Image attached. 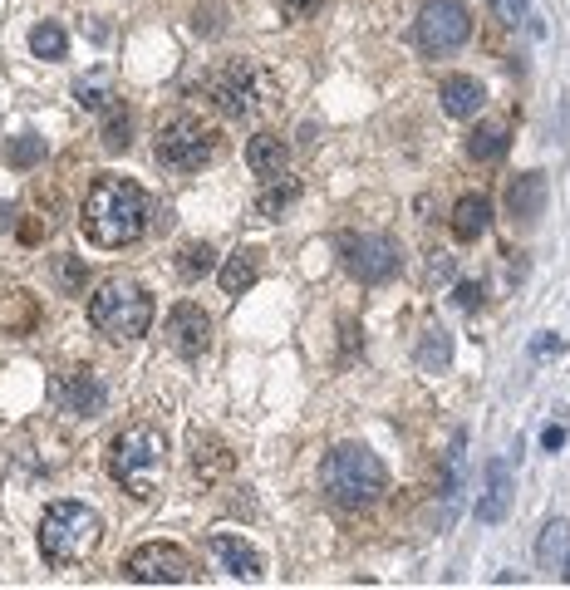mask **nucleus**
I'll return each instance as SVG.
<instances>
[{
	"instance_id": "obj_1",
	"label": "nucleus",
	"mask_w": 570,
	"mask_h": 590,
	"mask_svg": "<svg viewBox=\"0 0 570 590\" xmlns=\"http://www.w3.org/2000/svg\"><path fill=\"white\" fill-rule=\"evenodd\" d=\"M79 227L89 236V246H99V251H118V246L138 241L148 232V192L128 177H99L84 197Z\"/></svg>"
},
{
	"instance_id": "obj_2",
	"label": "nucleus",
	"mask_w": 570,
	"mask_h": 590,
	"mask_svg": "<svg viewBox=\"0 0 570 590\" xmlns=\"http://www.w3.org/2000/svg\"><path fill=\"white\" fill-rule=\"evenodd\" d=\"M320 487L330 492V502L344 507V512H369L389 492V468L379 463V453H369L359 443H340L335 453H325Z\"/></svg>"
},
{
	"instance_id": "obj_3",
	"label": "nucleus",
	"mask_w": 570,
	"mask_h": 590,
	"mask_svg": "<svg viewBox=\"0 0 570 590\" xmlns=\"http://www.w3.org/2000/svg\"><path fill=\"white\" fill-rule=\"evenodd\" d=\"M89 320L99 335L109 340H143L148 325H153V295L143 291L138 281H104L99 291L89 295Z\"/></svg>"
},
{
	"instance_id": "obj_4",
	"label": "nucleus",
	"mask_w": 570,
	"mask_h": 590,
	"mask_svg": "<svg viewBox=\"0 0 570 590\" xmlns=\"http://www.w3.org/2000/svg\"><path fill=\"white\" fill-rule=\"evenodd\" d=\"M163 463H168V438H163L153 423H133V428H123L114 438L109 468H114V477L133 497H153V492H158Z\"/></svg>"
},
{
	"instance_id": "obj_5",
	"label": "nucleus",
	"mask_w": 570,
	"mask_h": 590,
	"mask_svg": "<svg viewBox=\"0 0 570 590\" xmlns=\"http://www.w3.org/2000/svg\"><path fill=\"white\" fill-rule=\"evenodd\" d=\"M99 536H104V522H99L94 507H84V502H55L45 512V522H40V551L55 566H79L99 546Z\"/></svg>"
},
{
	"instance_id": "obj_6",
	"label": "nucleus",
	"mask_w": 570,
	"mask_h": 590,
	"mask_svg": "<svg viewBox=\"0 0 570 590\" xmlns=\"http://www.w3.org/2000/svg\"><path fill=\"white\" fill-rule=\"evenodd\" d=\"M153 148H158V163H168L177 173H197L212 158V133L192 114H168L158 123V143Z\"/></svg>"
},
{
	"instance_id": "obj_7",
	"label": "nucleus",
	"mask_w": 570,
	"mask_h": 590,
	"mask_svg": "<svg viewBox=\"0 0 570 590\" xmlns=\"http://www.w3.org/2000/svg\"><path fill=\"white\" fill-rule=\"evenodd\" d=\"M467 35H472V15L462 0H428L418 10V45L428 55H453L467 45Z\"/></svg>"
},
{
	"instance_id": "obj_8",
	"label": "nucleus",
	"mask_w": 570,
	"mask_h": 590,
	"mask_svg": "<svg viewBox=\"0 0 570 590\" xmlns=\"http://www.w3.org/2000/svg\"><path fill=\"white\" fill-rule=\"evenodd\" d=\"M123 576L138 586H182V581H192V556L168 541H148V546L128 551Z\"/></svg>"
},
{
	"instance_id": "obj_9",
	"label": "nucleus",
	"mask_w": 570,
	"mask_h": 590,
	"mask_svg": "<svg viewBox=\"0 0 570 590\" xmlns=\"http://www.w3.org/2000/svg\"><path fill=\"white\" fill-rule=\"evenodd\" d=\"M344 266L364 286L394 281L399 276V246L389 236H344Z\"/></svg>"
},
{
	"instance_id": "obj_10",
	"label": "nucleus",
	"mask_w": 570,
	"mask_h": 590,
	"mask_svg": "<svg viewBox=\"0 0 570 590\" xmlns=\"http://www.w3.org/2000/svg\"><path fill=\"white\" fill-rule=\"evenodd\" d=\"M207 99H212V109L222 118L251 114L256 109V69H251V59H231L227 69H217L207 79Z\"/></svg>"
},
{
	"instance_id": "obj_11",
	"label": "nucleus",
	"mask_w": 570,
	"mask_h": 590,
	"mask_svg": "<svg viewBox=\"0 0 570 590\" xmlns=\"http://www.w3.org/2000/svg\"><path fill=\"white\" fill-rule=\"evenodd\" d=\"M168 340H172V350L182 354V359H202V354H207V345H212V320H207V310H202V305H192V300L172 305Z\"/></svg>"
},
{
	"instance_id": "obj_12",
	"label": "nucleus",
	"mask_w": 570,
	"mask_h": 590,
	"mask_svg": "<svg viewBox=\"0 0 570 590\" xmlns=\"http://www.w3.org/2000/svg\"><path fill=\"white\" fill-rule=\"evenodd\" d=\"M59 404L69 413H79V418H94V413H104V404H109V389L89 369H79V374H64L59 379Z\"/></svg>"
},
{
	"instance_id": "obj_13",
	"label": "nucleus",
	"mask_w": 570,
	"mask_h": 590,
	"mask_svg": "<svg viewBox=\"0 0 570 590\" xmlns=\"http://www.w3.org/2000/svg\"><path fill=\"white\" fill-rule=\"evenodd\" d=\"M512 468L502 463V458H492L487 463V492H482V502H477V517L487 522V527H497V522H507V512H512Z\"/></svg>"
},
{
	"instance_id": "obj_14",
	"label": "nucleus",
	"mask_w": 570,
	"mask_h": 590,
	"mask_svg": "<svg viewBox=\"0 0 570 590\" xmlns=\"http://www.w3.org/2000/svg\"><path fill=\"white\" fill-rule=\"evenodd\" d=\"M40 300L30 291H10L0 295V335H15V340H25V335H35L40 330Z\"/></svg>"
},
{
	"instance_id": "obj_15",
	"label": "nucleus",
	"mask_w": 570,
	"mask_h": 590,
	"mask_svg": "<svg viewBox=\"0 0 570 590\" xmlns=\"http://www.w3.org/2000/svg\"><path fill=\"white\" fill-rule=\"evenodd\" d=\"M212 556L227 566L236 581H261V571H266V566H261V551H251L241 536H227V531L212 536Z\"/></svg>"
},
{
	"instance_id": "obj_16",
	"label": "nucleus",
	"mask_w": 570,
	"mask_h": 590,
	"mask_svg": "<svg viewBox=\"0 0 570 590\" xmlns=\"http://www.w3.org/2000/svg\"><path fill=\"white\" fill-rule=\"evenodd\" d=\"M482 99H487V89H482L472 74H448V79H443V89H438V104H443V114H448V118L482 114Z\"/></svg>"
},
{
	"instance_id": "obj_17",
	"label": "nucleus",
	"mask_w": 570,
	"mask_h": 590,
	"mask_svg": "<svg viewBox=\"0 0 570 590\" xmlns=\"http://www.w3.org/2000/svg\"><path fill=\"white\" fill-rule=\"evenodd\" d=\"M546 173H521L507 187V212H512L516 222H536L541 212H546Z\"/></svg>"
},
{
	"instance_id": "obj_18",
	"label": "nucleus",
	"mask_w": 570,
	"mask_h": 590,
	"mask_svg": "<svg viewBox=\"0 0 570 590\" xmlns=\"http://www.w3.org/2000/svg\"><path fill=\"white\" fill-rule=\"evenodd\" d=\"M285 163H290V148H285V138L276 133H256V138H246V168L256 177H281Z\"/></svg>"
},
{
	"instance_id": "obj_19",
	"label": "nucleus",
	"mask_w": 570,
	"mask_h": 590,
	"mask_svg": "<svg viewBox=\"0 0 570 590\" xmlns=\"http://www.w3.org/2000/svg\"><path fill=\"white\" fill-rule=\"evenodd\" d=\"M192 468L202 482H222L231 468H236V453H231L222 438H207V433H197L192 438Z\"/></svg>"
},
{
	"instance_id": "obj_20",
	"label": "nucleus",
	"mask_w": 570,
	"mask_h": 590,
	"mask_svg": "<svg viewBox=\"0 0 570 590\" xmlns=\"http://www.w3.org/2000/svg\"><path fill=\"white\" fill-rule=\"evenodd\" d=\"M256 281H261V251H256V246L231 251L227 266H222V291H227V295H246Z\"/></svg>"
},
{
	"instance_id": "obj_21",
	"label": "nucleus",
	"mask_w": 570,
	"mask_h": 590,
	"mask_svg": "<svg viewBox=\"0 0 570 590\" xmlns=\"http://www.w3.org/2000/svg\"><path fill=\"white\" fill-rule=\"evenodd\" d=\"M487 227H492V207H487V197H477V192L457 197L453 202V236L457 241H477Z\"/></svg>"
},
{
	"instance_id": "obj_22",
	"label": "nucleus",
	"mask_w": 570,
	"mask_h": 590,
	"mask_svg": "<svg viewBox=\"0 0 570 590\" xmlns=\"http://www.w3.org/2000/svg\"><path fill=\"white\" fill-rule=\"evenodd\" d=\"M507 148H512V133H507V123H477V128L467 133V153H472L477 163H497Z\"/></svg>"
},
{
	"instance_id": "obj_23",
	"label": "nucleus",
	"mask_w": 570,
	"mask_h": 590,
	"mask_svg": "<svg viewBox=\"0 0 570 590\" xmlns=\"http://www.w3.org/2000/svg\"><path fill=\"white\" fill-rule=\"evenodd\" d=\"M418 364H423L428 374H443V369L453 364V335H448V330H428L423 345H418Z\"/></svg>"
},
{
	"instance_id": "obj_24",
	"label": "nucleus",
	"mask_w": 570,
	"mask_h": 590,
	"mask_svg": "<svg viewBox=\"0 0 570 590\" xmlns=\"http://www.w3.org/2000/svg\"><path fill=\"white\" fill-rule=\"evenodd\" d=\"M99 138H104L109 153H123V148L133 143V114H128L123 104H109V114H104V133H99Z\"/></svg>"
},
{
	"instance_id": "obj_25",
	"label": "nucleus",
	"mask_w": 570,
	"mask_h": 590,
	"mask_svg": "<svg viewBox=\"0 0 570 590\" xmlns=\"http://www.w3.org/2000/svg\"><path fill=\"white\" fill-rule=\"evenodd\" d=\"M64 50H69V35L59 30L55 20H45V25L30 30V55L35 59H64Z\"/></svg>"
},
{
	"instance_id": "obj_26",
	"label": "nucleus",
	"mask_w": 570,
	"mask_h": 590,
	"mask_svg": "<svg viewBox=\"0 0 570 590\" xmlns=\"http://www.w3.org/2000/svg\"><path fill=\"white\" fill-rule=\"evenodd\" d=\"M271 182H276V187H271V192H266V197L256 202V212H261L266 222H276L285 207H290V202L300 197V182H281V177H271Z\"/></svg>"
},
{
	"instance_id": "obj_27",
	"label": "nucleus",
	"mask_w": 570,
	"mask_h": 590,
	"mask_svg": "<svg viewBox=\"0 0 570 590\" xmlns=\"http://www.w3.org/2000/svg\"><path fill=\"white\" fill-rule=\"evenodd\" d=\"M40 158H45V138H35V133H20V138L10 143V158H5V163H10V168H35Z\"/></svg>"
},
{
	"instance_id": "obj_28",
	"label": "nucleus",
	"mask_w": 570,
	"mask_h": 590,
	"mask_svg": "<svg viewBox=\"0 0 570 590\" xmlns=\"http://www.w3.org/2000/svg\"><path fill=\"white\" fill-rule=\"evenodd\" d=\"M566 541H570V527L566 522H551L546 536H541V566H556V556L566 551Z\"/></svg>"
},
{
	"instance_id": "obj_29",
	"label": "nucleus",
	"mask_w": 570,
	"mask_h": 590,
	"mask_svg": "<svg viewBox=\"0 0 570 590\" xmlns=\"http://www.w3.org/2000/svg\"><path fill=\"white\" fill-rule=\"evenodd\" d=\"M212 256H217V251L202 246V241L187 246V251H182V276H207V271H212Z\"/></svg>"
},
{
	"instance_id": "obj_30",
	"label": "nucleus",
	"mask_w": 570,
	"mask_h": 590,
	"mask_svg": "<svg viewBox=\"0 0 570 590\" xmlns=\"http://www.w3.org/2000/svg\"><path fill=\"white\" fill-rule=\"evenodd\" d=\"M192 25H197V35H222V5H202L192 15Z\"/></svg>"
},
{
	"instance_id": "obj_31",
	"label": "nucleus",
	"mask_w": 570,
	"mask_h": 590,
	"mask_svg": "<svg viewBox=\"0 0 570 590\" xmlns=\"http://www.w3.org/2000/svg\"><path fill=\"white\" fill-rule=\"evenodd\" d=\"M482 300H487V291H482V286H472V281H462V286H457V305H462V310H477Z\"/></svg>"
},
{
	"instance_id": "obj_32",
	"label": "nucleus",
	"mask_w": 570,
	"mask_h": 590,
	"mask_svg": "<svg viewBox=\"0 0 570 590\" xmlns=\"http://www.w3.org/2000/svg\"><path fill=\"white\" fill-rule=\"evenodd\" d=\"M281 10L290 15V20H305V15L320 10V0H281Z\"/></svg>"
},
{
	"instance_id": "obj_33",
	"label": "nucleus",
	"mask_w": 570,
	"mask_h": 590,
	"mask_svg": "<svg viewBox=\"0 0 570 590\" xmlns=\"http://www.w3.org/2000/svg\"><path fill=\"white\" fill-rule=\"evenodd\" d=\"M561 350V335H536V340H531V354H536V359H546V354H556Z\"/></svg>"
},
{
	"instance_id": "obj_34",
	"label": "nucleus",
	"mask_w": 570,
	"mask_h": 590,
	"mask_svg": "<svg viewBox=\"0 0 570 590\" xmlns=\"http://www.w3.org/2000/svg\"><path fill=\"white\" fill-rule=\"evenodd\" d=\"M74 94H79V104H84V109H104V94H99V89H89V84H79Z\"/></svg>"
},
{
	"instance_id": "obj_35",
	"label": "nucleus",
	"mask_w": 570,
	"mask_h": 590,
	"mask_svg": "<svg viewBox=\"0 0 570 590\" xmlns=\"http://www.w3.org/2000/svg\"><path fill=\"white\" fill-rule=\"evenodd\" d=\"M428 276H433V281H438V276H453V256H448V251H438V256H433V266H428Z\"/></svg>"
},
{
	"instance_id": "obj_36",
	"label": "nucleus",
	"mask_w": 570,
	"mask_h": 590,
	"mask_svg": "<svg viewBox=\"0 0 570 590\" xmlns=\"http://www.w3.org/2000/svg\"><path fill=\"white\" fill-rule=\"evenodd\" d=\"M59 276H64V286L74 291V286H79V276H84V266H79V261H64V266H59Z\"/></svg>"
},
{
	"instance_id": "obj_37",
	"label": "nucleus",
	"mask_w": 570,
	"mask_h": 590,
	"mask_svg": "<svg viewBox=\"0 0 570 590\" xmlns=\"http://www.w3.org/2000/svg\"><path fill=\"white\" fill-rule=\"evenodd\" d=\"M561 443H566V428H546V433H541V448H546V453H556Z\"/></svg>"
},
{
	"instance_id": "obj_38",
	"label": "nucleus",
	"mask_w": 570,
	"mask_h": 590,
	"mask_svg": "<svg viewBox=\"0 0 570 590\" xmlns=\"http://www.w3.org/2000/svg\"><path fill=\"white\" fill-rule=\"evenodd\" d=\"M0 227H5V207H0Z\"/></svg>"
},
{
	"instance_id": "obj_39",
	"label": "nucleus",
	"mask_w": 570,
	"mask_h": 590,
	"mask_svg": "<svg viewBox=\"0 0 570 590\" xmlns=\"http://www.w3.org/2000/svg\"><path fill=\"white\" fill-rule=\"evenodd\" d=\"M566 581H570V561H566Z\"/></svg>"
}]
</instances>
